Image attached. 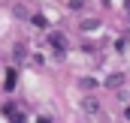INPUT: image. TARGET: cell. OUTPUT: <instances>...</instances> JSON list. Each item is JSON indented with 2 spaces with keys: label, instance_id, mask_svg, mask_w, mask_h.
<instances>
[{
  "label": "cell",
  "instance_id": "6da1fadb",
  "mask_svg": "<svg viewBox=\"0 0 130 123\" xmlns=\"http://www.w3.org/2000/svg\"><path fill=\"white\" fill-rule=\"evenodd\" d=\"M52 45H55V48H64L67 39H64V36H52Z\"/></svg>",
  "mask_w": 130,
  "mask_h": 123
}]
</instances>
